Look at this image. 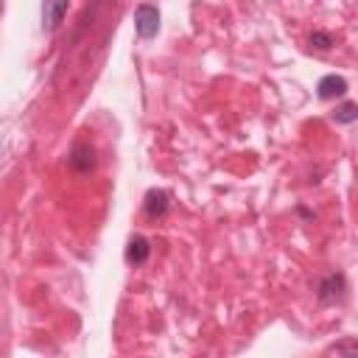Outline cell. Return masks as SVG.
<instances>
[{"mask_svg":"<svg viewBox=\"0 0 358 358\" xmlns=\"http://www.w3.org/2000/svg\"><path fill=\"white\" fill-rule=\"evenodd\" d=\"M341 288H344V277H341V274H327V277L319 282L316 296H319L322 302H336V296L341 294Z\"/></svg>","mask_w":358,"mask_h":358,"instance_id":"obj_5","label":"cell"},{"mask_svg":"<svg viewBox=\"0 0 358 358\" xmlns=\"http://www.w3.org/2000/svg\"><path fill=\"white\" fill-rule=\"evenodd\" d=\"M134 31L140 39H154L159 31V8L151 3H140L134 11Z\"/></svg>","mask_w":358,"mask_h":358,"instance_id":"obj_1","label":"cell"},{"mask_svg":"<svg viewBox=\"0 0 358 358\" xmlns=\"http://www.w3.org/2000/svg\"><path fill=\"white\" fill-rule=\"evenodd\" d=\"M333 117H336V123H352V120L358 117V115H355V103H350V101H347L344 106H338V109H336V115H333Z\"/></svg>","mask_w":358,"mask_h":358,"instance_id":"obj_7","label":"cell"},{"mask_svg":"<svg viewBox=\"0 0 358 358\" xmlns=\"http://www.w3.org/2000/svg\"><path fill=\"white\" fill-rule=\"evenodd\" d=\"M310 45L319 48V50H327V48H330V36H327V34H313V36H310Z\"/></svg>","mask_w":358,"mask_h":358,"instance_id":"obj_8","label":"cell"},{"mask_svg":"<svg viewBox=\"0 0 358 358\" xmlns=\"http://www.w3.org/2000/svg\"><path fill=\"white\" fill-rule=\"evenodd\" d=\"M319 98H341L344 92H347V78L344 76H336V73H330V76H324L322 81H319Z\"/></svg>","mask_w":358,"mask_h":358,"instance_id":"obj_4","label":"cell"},{"mask_svg":"<svg viewBox=\"0 0 358 358\" xmlns=\"http://www.w3.org/2000/svg\"><path fill=\"white\" fill-rule=\"evenodd\" d=\"M168 190H162V187H151L148 193H145V201H143V207H145V215L148 218H162L165 213H168Z\"/></svg>","mask_w":358,"mask_h":358,"instance_id":"obj_3","label":"cell"},{"mask_svg":"<svg viewBox=\"0 0 358 358\" xmlns=\"http://www.w3.org/2000/svg\"><path fill=\"white\" fill-rule=\"evenodd\" d=\"M67 6H70V0H42V28L48 34H53L59 28V22L67 14Z\"/></svg>","mask_w":358,"mask_h":358,"instance_id":"obj_2","label":"cell"},{"mask_svg":"<svg viewBox=\"0 0 358 358\" xmlns=\"http://www.w3.org/2000/svg\"><path fill=\"white\" fill-rule=\"evenodd\" d=\"M148 252H151V246H148V241H145L143 235L129 238V246H126V260H129V263H134V266L145 263V260H148Z\"/></svg>","mask_w":358,"mask_h":358,"instance_id":"obj_6","label":"cell"}]
</instances>
